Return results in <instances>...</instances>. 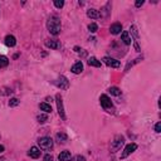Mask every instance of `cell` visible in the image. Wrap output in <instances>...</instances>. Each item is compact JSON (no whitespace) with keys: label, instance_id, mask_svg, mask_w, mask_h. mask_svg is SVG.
Returning <instances> with one entry per match:
<instances>
[{"label":"cell","instance_id":"obj_27","mask_svg":"<svg viewBox=\"0 0 161 161\" xmlns=\"http://www.w3.org/2000/svg\"><path fill=\"white\" fill-rule=\"evenodd\" d=\"M155 131L158 132V133L161 132V122H158V124H156V126H155Z\"/></svg>","mask_w":161,"mask_h":161},{"label":"cell","instance_id":"obj_30","mask_svg":"<svg viewBox=\"0 0 161 161\" xmlns=\"http://www.w3.org/2000/svg\"><path fill=\"white\" fill-rule=\"evenodd\" d=\"M4 150H5V149H4V146H3V145H0V154H3Z\"/></svg>","mask_w":161,"mask_h":161},{"label":"cell","instance_id":"obj_15","mask_svg":"<svg viewBox=\"0 0 161 161\" xmlns=\"http://www.w3.org/2000/svg\"><path fill=\"white\" fill-rule=\"evenodd\" d=\"M121 38H122V40H124V43L126 44V45H130L131 44V38H130V35H128V32H122V34H121Z\"/></svg>","mask_w":161,"mask_h":161},{"label":"cell","instance_id":"obj_26","mask_svg":"<svg viewBox=\"0 0 161 161\" xmlns=\"http://www.w3.org/2000/svg\"><path fill=\"white\" fill-rule=\"evenodd\" d=\"M54 5H56V8L60 9V8H63L64 1H63V0H54Z\"/></svg>","mask_w":161,"mask_h":161},{"label":"cell","instance_id":"obj_2","mask_svg":"<svg viewBox=\"0 0 161 161\" xmlns=\"http://www.w3.org/2000/svg\"><path fill=\"white\" fill-rule=\"evenodd\" d=\"M38 145L40 146L42 150H51L53 147V140L51 137H40L38 140Z\"/></svg>","mask_w":161,"mask_h":161},{"label":"cell","instance_id":"obj_31","mask_svg":"<svg viewBox=\"0 0 161 161\" xmlns=\"http://www.w3.org/2000/svg\"><path fill=\"white\" fill-rule=\"evenodd\" d=\"M77 161H84V158H80V156H78V158H77Z\"/></svg>","mask_w":161,"mask_h":161},{"label":"cell","instance_id":"obj_25","mask_svg":"<svg viewBox=\"0 0 161 161\" xmlns=\"http://www.w3.org/2000/svg\"><path fill=\"white\" fill-rule=\"evenodd\" d=\"M19 105V99L18 98H11L10 101H9V106L10 107H15V106H18Z\"/></svg>","mask_w":161,"mask_h":161},{"label":"cell","instance_id":"obj_14","mask_svg":"<svg viewBox=\"0 0 161 161\" xmlns=\"http://www.w3.org/2000/svg\"><path fill=\"white\" fill-rule=\"evenodd\" d=\"M5 44L8 45V47H14V45L17 44V39H15V37L6 35L5 37Z\"/></svg>","mask_w":161,"mask_h":161},{"label":"cell","instance_id":"obj_10","mask_svg":"<svg viewBox=\"0 0 161 161\" xmlns=\"http://www.w3.org/2000/svg\"><path fill=\"white\" fill-rule=\"evenodd\" d=\"M28 156H30V158H33V159H38L40 156V150L38 147H32L28 152Z\"/></svg>","mask_w":161,"mask_h":161},{"label":"cell","instance_id":"obj_32","mask_svg":"<svg viewBox=\"0 0 161 161\" xmlns=\"http://www.w3.org/2000/svg\"><path fill=\"white\" fill-rule=\"evenodd\" d=\"M74 51H76V52H79V51H80V49H79L78 47H74Z\"/></svg>","mask_w":161,"mask_h":161},{"label":"cell","instance_id":"obj_12","mask_svg":"<svg viewBox=\"0 0 161 161\" xmlns=\"http://www.w3.org/2000/svg\"><path fill=\"white\" fill-rule=\"evenodd\" d=\"M71 71L73 72L74 74H79L80 72L83 71V64H82V62H77L73 67H72V69H71Z\"/></svg>","mask_w":161,"mask_h":161},{"label":"cell","instance_id":"obj_29","mask_svg":"<svg viewBox=\"0 0 161 161\" xmlns=\"http://www.w3.org/2000/svg\"><path fill=\"white\" fill-rule=\"evenodd\" d=\"M144 3H145L144 0H137V1L135 3V5H136L137 8H140V6H141V5H142V4H144Z\"/></svg>","mask_w":161,"mask_h":161},{"label":"cell","instance_id":"obj_11","mask_svg":"<svg viewBox=\"0 0 161 161\" xmlns=\"http://www.w3.org/2000/svg\"><path fill=\"white\" fill-rule=\"evenodd\" d=\"M45 45H47L48 48H52V49L60 48V43L58 40H47V42H45Z\"/></svg>","mask_w":161,"mask_h":161},{"label":"cell","instance_id":"obj_6","mask_svg":"<svg viewBox=\"0 0 161 161\" xmlns=\"http://www.w3.org/2000/svg\"><path fill=\"white\" fill-rule=\"evenodd\" d=\"M136 149H137V145H136V144H128L127 146L125 147L124 152H122V155H121V159H125V158H127V156H128L130 154H132V152L135 151Z\"/></svg>","mask_w":161,"mask_h":161},{"label":"cell","instance_id":"obj_3","mask_svg":"<svg viewBox=\"0 0 161 161\" xmlns=\"http://www.w3.org/2000/svg\"><path fill=\"white\" fill-rule=\"evenodd\" d=\"M125 142V137L124 136H116L115 140L111 142V149H112V152H115L116 150H118Z\"/></svg>","mask_w":161,"mask_h":161},{"label":"cell","instance_id":"obj_23","mask_svg":"<svg viewBox=\"0 0 161 161\" xmlns=\"http://www.w3.org/2000/svg\"><path fill=\"white\" fill-rule=\"evenodd\" d=\"M37 120L39 124H44V122L48 120V117H47V115H39V116L37 117Z\"/></svg>","mask_w":161,"mask_h":161},{"label":"cell","instance_id":"obj_7","mask_svg":"<svg viewBox=\"0 0 161 161\" xmlns=\"http://www.w3.org/2000/svg\"><path fill=\"white\" fill-rule=\"evenodd\" d=\"M103 62H105L108 67H112V68L120 67V60H117L115 58H111V57H105V58H103Z\"/></svg>","mask_w":161,"mask_h":161},{"label":"cell","instance_id":"obj_5","mask_svg":"<svg viewBox=\"0 0 161 161\" xmlns=\"http://www.w3.org/2000/svg\"><path fill=\"white\" fill-rule=\"evenodd\" d=\"M99 102H101V106L105 110L112 108V101H111V98L107 94H102L101 97H99Z\"/></svg>","mask_w":161,"mask_h":161},{"label":"cell","instance_id":"obj_17","mask_svg":"<svg viewBox=\"0 0 161 161\" xmlns=\"http://www.w3.org/2000/svg\"><path fill=\"white\" fill-rule=\"evenodd\" d=\"M87 15L91 19H97V18H99V13H98V10H96V9H88L87 10Z\"/></svg>","mask_w":161,"mask_h":161},{"label":"cell","instance_id":"obj_8","mask_svg":"<svg viewBox=\"0 0 161 161\" xmlns=\"http://www.w3.org/2000/svg\"><path fill=\"white\" fill-rule=\"evenodd\" d=\"M56 84L58 86L60 90H67L68 86H69V82H68V79L66 77H63V76H60L58 80H56Z\"/></svg>","mask_w":161,"mask_h":161},{"label":"cell","instance_id":"obj_18","mask_svg":"<svg viewBox=\"0 0 161 161\" xmlns=\"http://www.w3.org/2000/svg\"><path fill=\"white\" fill-rule=\"evenodd\" d=\"M88 66H92V67H101V62L97 59V58H94V57H91L90 59H88Z\"/></svg>","mask_w":161,"mask_h":161},{"label":"cell","instance_id":"obj_20","mask_svg":"<svg viewBox=\"0 0 161 161\" xmlns=\"http://www.w3.org/2000/svg\"><path fill=\"white\" fill-rule=\"evenodd\" d=\"M9 64V59L5 56H0V68H5Z\"/></svg>","mask_w":161,"mask_h":161},{"label":"cell","instance_id":"obj_13","mask_svg":"<svg viewBox=\"0 0 161 161\" xmlns=\"http://www.w3.org/2000/svg\"><path fill=\"white\" fill-rule=\"evenodd\" d=\"M71 158H72V155H71L69 151H63V152H60L59 156H58L59 161H69Z\"/></svg>","mask_w":161,"mask_h":161},{"label":"cell","instance_id":"obj_24","mask_svg":"<svg viewBox=\"0 0 161 161\" xmlns=\"http://www.w3.org/2000/svg\"><path fill=\"white\" fill-rule=\"evenodd\" d=\"M130 30H131V33L133 34V37H135V39H139V33H137V29L135 25H132L131 28H130Z\"/></svg>","mask_w":161,"mask_h":161},{"label":"cell","instance_id":"obj_16","mask_svg":"<svg viewBox=\"0 0 161 161\" xmlns=\"http://www.w3.org/2000/svg\"><path fill=\"white\" fill-rule=\"evenodd\" d=\"M57 141L59 144H64L66 141H68V136L64 132H59V133H57Z\"/></svg>","mask_w":161,"mask_h":161},{"label":"cell","instance_id":"obj_19","mask_svg":"<svg viewBox=\"0 0 161 161\" xmlns=\"http://www.w3.org/2000/svg\"><path fill=\"white\" fill-rule=\"evenodd\" d=\"M39 107H40V110L44 111L45 113H51L52 112V106L48 105V103H40Z\"/></svg>","mask_w":161,"mask_h":161},{"label":"cell","instance_id":"obj_21","mask_svg":"<svg viewBox=\"0 0 161 161\" xmlns=\"http://www.w3.org/2000/svg\"><path fill=\"white\" fill-rule=\"evenodd\" d=\"M108 91H110V93L112 94V96H120L121 94V91L118 90L117 87H111Z\"/></svg>","mask_w":161,"mask_h":161},{"label":"cell","instance_id":"obj_22","mask_svg":"<svg viewBox=\"0 0 161 161\" xmlns=\"http://www.w3.org/2000/svg\"><path fill=\"white\" fill-rule=\"evenodd\" d=\"M88 29H90L91 33H96L98 30V25L96 24V23H91V24L88 25Z\"/></svg>","mask_w":161,"mask_h":161},{"label":"cell","instance_id":"obj_4","mask_svg":"<svg viewBox=\"0 0 161 161\" xmlns=\"http://www.w3.org/2000/svg\"><path fill=\"white\" fill-rule=\"evenodd\" d=\"M56 99H57V107H58V113L59 116L62 117V120H66V115H64V107H63V101H62V97H60V94L58 93L56 96Z\"/></svg>","mask_w":161,"mask_h":161},{"label":"cell","instance_id":"obj_9","mask_svg":"<svg viewBox=\"0 0 161 161\" xmlns=\"http://www.w3.org/2000/svg\"><path fill=\"white\" fill-rule=\"evenodd\" d=\"M121 30H122V25L120 23H115V24H112L110 26V32L112 34H120Z\"/></svg>","mask_w":161,"mask_h":161},{"label":"cell","instance_id":"obj_1","mask_svg":"<svg viewBox=\"0 0 161 161\" xmlns=\"http://www.w3.org/2000/svg\"><path fill=\"white\" fill-rule=\"evenodd\" d=\"M60 19L57 15H52L47 22V28L52 35H58L60 33Z\"/></svg>","mask_w":161,"mask_h":161},{"label":"cell","instance_id":"obj_28","mask_svg":"<svg viewBox=\"0 0 161 161\" xmlns=\"http://www.w3.org/2000/svg\"><path fill=\"white\" fill-rule=\"evenodd\" d=\"M44 161H53V156L52 155H45L44 156Z\"/></svg>","mask_w":161,"mask_h":161}]
</instances>
